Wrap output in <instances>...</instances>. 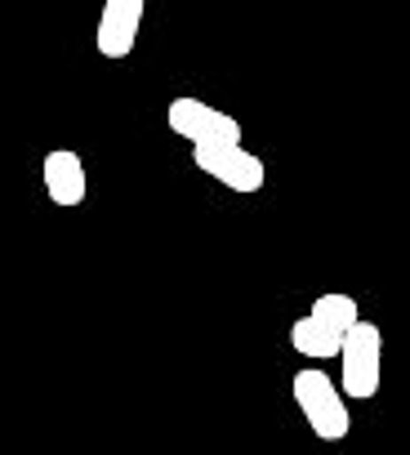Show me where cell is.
<instances>
[{"mask_svg": "<svg viewBox=\"0 0 410 455\" xmlns=\"http://www.w3.org/2000/svg\"><path fill=\"white\" fill-rule=\"evenodd\" d=\"M290 393H295V402H299L308 428H312L321 442H343V437H348V428H352V419H348V402H343L339 384H335L326 371L304 366V371L290 379Z\"/></svg>", "mask_w": 410, "mask_h": 455, "instance_id": "6da1fadb", "label": "cell"}, {"mask_svg": "<svg viewBox=\"0 0 410 455\" xmlns=\"http://www.w3.org/2000/svg\"><path fill=\"white\" fill-rule=\"evenodd\" d=\"M165 125L196 148H241V121L210 108V103H201V99H174L165 108Z\"/></svg>", "mask_w": 410, "mask_h": 455, "instance_id": "7a4b0ae2", "label": "cell"}, {"mask_svg": "<svg viewBox=\"0 0 410 455\" xmlns=\"http://www.w3.org/2000/svg\"><path fill=\"white\" fill-rule=\"evenodd\" d=\"M339 362H343V397H357V402H370L379 393V371H383V335L375 322H357L348 335H343V348H339Z\"/></svg>", "mask_w": 410, "mask_h": 455, "instance_id": "3957f363", "label": "cell"}, {"mask_svg": "<svg viewBox=\"0 0 410 455\" xmlns=\"http://www.w3.org/2000/svg\"><path fill=\"white\" fill-rule=\"evenodd\" d=\"M192 161H196L201 174L219 179V183L233 188V192H259L264 179H268L264 156H255V152H246V148H196Z\"/></svg>", "mask_w": 410, "mask_h": 455, "instance_id": "277c9868", "label": "cell"}, {"mask_svg": "<svg viewBox=\"0 0 410 455\" xmlns=\"http://www.w3.org/2000/svg\"><path fill=\"white\" fill-rule=\"evenodd\" d=\"M143 0H107L103 14H99V32H94V45L103 59H130L134 45H138V28H143Z\"/></svg>", "mask_w": 410, "mask_h": 455, "instance_id": "5b68a950", "label": "cell"}, {"mask_svg": "<svg viewBox=\"0 0 410 455\" xmlns=\"http://www.w3.org/2000/svg\"><path fill=\"white\" fill-rule=\"evenodd\" d=\"M41 179H45V196L59 205V210H76L90 192V179H85V161L67 148H54L41 165Z\"/></svg>", "mask_w": 410, "mask_h": 455, "instance_id": "8992f818", "label": "cell"}, {"mask_svg": "<svg viewBox=\"0 0 410 455\" xmlns=\"http://www.w3.org/2000/svg\"><path fill=\"white\" fill-rule=\"evenodd\" d=\"M290 344H295V353H304V357H339V348H343V331H335L330 322H321V317H299L295 326H290Z\"/></svg>", "mask_w": 410, "mask_h": 455, "instance_id": "52a82bcc", "label": "cell"}, {"mask_svg": "<svg viewBox=\"0 0 410 455\" xmlns=\"http://www.w3.org/2000/svg\"><path fill=\"white\" fill-rule=\"evenodd\" d=\"M308 313H312V317H321V322H330V326H335V331H343V335H348V331L361 322V308H357V299H352V295H343V291L317 295Z\"/></svg>", "mask_w": 410, "mask_h": 455, "instance_id": "ba28073f", "label": "cell"}]
</instances>
